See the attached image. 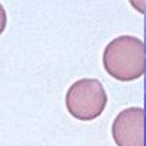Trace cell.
Here are the masks:
<instances>
[{"instance_id": "1", "label": "cell", "mask_w": 146, "mask_h": 146, "mask_svg": "<svg viewBox=\"0 0 146 146\" xmlns=\"http://www.w3.org/2000/svg\"><path fill=\"white\" fill-rule=\"evenodd\" d=\"M103 64L106 71L120 82H131L141 78L145 70L143 40L131 35L115 38L105 48Z\"/></svg>"}, {"instance_id": "2", "label": "cell", "mask_w": 146, "mask_h": 146, "mask_svg": "<svg viewBox=\"0 0 146 146\" xmlns=\"http://www.w3.org/2000/svg\"><path fill=\"white\" fill-rule=\"evenodd\" d=\"M66 106L72 117L79 120L95 119L105 110L107 94L102 82L96 79H82L67 92Z\"/></svg>"}, {"instance_id": "3", "label": "cell", "mask_w": 146, "mask_h": 146, "mask_svg": "<svg viewBox=\"0 0 146 146\" xmlns=\"http://www.w3.org/2000/svg\"><path fill=\"white\" fill-rule=\"evenodd\" d=\"M117 146H144V109L132 106L117 114L112 124Z\"/></svg>"}, {"instance_id": "4", "label": "cell", "mask_w": 146, "mask_h": 146, "mask_svg": "<svg viewBox=\"0 0 146 146\" xmlns=\"http://www.w3.org/2000/svg\"><path fill=\"white\" fill-rule=\"evenodd\" d=\"M7 21V18L6 10L4 9V7L0 4V35H1L6 29Z\"/></svg>"}]
</instances>
